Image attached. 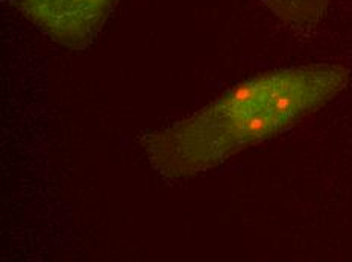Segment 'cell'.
<instances>
[{"instance_id":"7a4b0ae2","label":"cell","mask_w":352,"mask_h":262,"mask_svg":"<svg viewBox=\"0 0 352 262\" xmlns=\"http://www.w3.org/2000/svg\"><path fill=\"white\" fill-rule=\"evenodd\" d=\"M21 10L49 38L70 49L90 45L116 0H20Z\"/></svg>"},{"instance_id":"6da1fadb","label":"cell","mask_w":352,"mask_h":262,"mask_svg":"<svg viewBox=\"0 0 352 262\" xmlns=\"http://www.w3.org/2000/svg\"><path fill=\"white\" fill-rule=\"evenodd\" d=\"M348 81L349 70L339 64L256 75L195 114L148 135L146 155L163 179L195 178L284 132L333 100Z\"/></svg>"},{"instance_id":"3957f363","label":"cell","mask_w":352,"mask_h":262,"mask_svg":"<svg viewBox=\"0 0 352 262\" xmlns=\"http://www.w3.org/2000/svg\"><path fill=\"white\" fill-rule=\"evenodd\" d=\"M263 3L284 23L310 27L325 16L328 0H263Z\"/></svg>"}]
</instances>
